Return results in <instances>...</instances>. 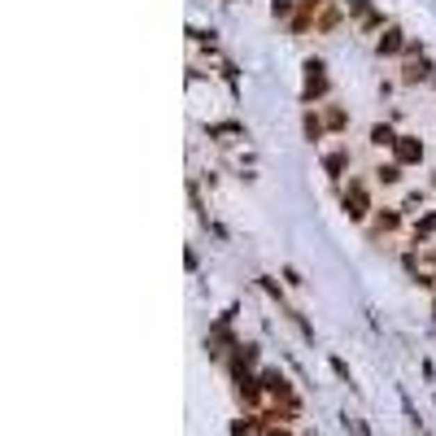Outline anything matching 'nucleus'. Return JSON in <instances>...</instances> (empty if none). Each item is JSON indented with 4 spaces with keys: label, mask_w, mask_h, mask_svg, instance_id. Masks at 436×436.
Returning a JSON list of instances; mask_svg holds the SVG:
<instances>
[{
    "label": "nucleus",
    "mask_w": 436,
    "mask_h": 436,
    "mask_svg": "<svg viewBox=\"0 0 436 436\" xmlns=\"http://www.w3.org/2000/svg\"><path fill=\"white\" fill-rule=\"evenodd\" d=\"M376 236H397L401 227H406V209L401 205H384V209H376Z\"/></svg>",
    "instance_id": "nucleus-5"
},
{
    "label": "nucleus",
    "mask_w": 436,
    "mask_h": 436,
    "mask_svg": "<svg viewBox=\"0 0 436 436\" xmlns=\"http://www.w3.org/2000/svg\"><path fill=\"white\" fill-rule=\"evenodd\" d=\"M323 122H328V131H349V109L328 101V105H323Z\"/></svg>",
    "instance_id": "nucleus-11"
},
{
    "label": "nucleus",
    "mask_w": 436,
    "mask_h": 436,
    "mask_svg": "<svg viewBox=\"0 0 436 436\" xmlns=\"http://www.w3.org/2000/svg\"><path fill=\"white\" fill-rule=\"evenodd\" d=\"M432 236H436V209H423V214H414V223H410V240L414 245H428Z\"/></svg>",
    "instance_id": "nucleus-9"
},
{
    "label": "nucleus",
    "mask_w": 436,
    "mask_h": 436,
    "mask_svg": "<svg viewBox=\"0 0 436 436\" xmlns=\"http://www.w3.org/2000/svg\"><path fill=\"white\" fill-rule=\"evenodd\" d=\"M341 205H345V214L353 223H366L371 214H376V197H371V179H362V175H349V184L341 192Z\"/></svg>",
    "instance_id": "nucleus-1"
},
{
    "label": "nucleus",
    "mask_w": 436,
    "mask_h": 436,
    "mask_svg": "<svg viewBox=\"0 0 436 436\" xmlns=\"http://www.w3.org/2000/svg\"><path fill=\"white\" fill-rule=\"evenodd\" d=\"M323 170H328L332 179H345V170H349V149H332V153H323Z\"/></svg>",
    "instance_id": "nucleus-12"
},
{
    "label": "nucleus",
    "mask_w": 436,
    "mask_h": 436,
    "mask_svg": "<svg viewBox=\"0 0 436 436\" xmlns=\"http://www.w3.org/2000/svg\"><path fill=\"white\" fill-rule=\"evenodd\" d=\"M305 101H323V96H328V66H323V61H305Z\"/></svg>",
    "instance_id": "nucleus-3"
},
{
    "label": "nucleus",
    "mask_w": 436,
    "mask_h": 436,
    "mask_svg": "<svg viewBox=\"0 0 436 436\" xmlns=\"http://www.w3.org/2000/svg\"><path fill=\"white\" fill-rule=\"evenodd\" d=\"M262 384H266V397L271 401H284L288 410H301V401H297V393L288 389V380L280 376V371H262Z\"/></svg>",
    "instance_id": "nucleus-2"
},
{
    "label": "nucleus",
    "mask_w": 436,
    "mask_h": 436,
    "mask_svg": "<svg viewBox=\"0 0 436 436\" xmlns=\"http://www.w3.org/2000/svg\"><path fill=\"white\" fill-rule=\"evenodd\" d=\"M423 205H428V188H410V192H401V209H406V214H423Z\"/></svg>",
    "instance_id": "nucleus-14"
},
{
    "label": "nucleus",
    "mask_w": 436,
    "mask_h": 436,
    "mask_svg": "<svg viewBox=\"0 0 436 436\" xmlns=\"http://www.w3.org/2000/svg\"><path fill=\"white\" fill-rule=\"evenodd\" d=\"M366 136H371V149H389V153H393V144H397V131H393L389 122H376Z\"/></svg>",
    "instance_id": "nucleus-13"
},
{
    "label": "nucleus",
    "mask_w": 436,
    "mask_h": 436,
    "mask_svg": "<svg viewBox=\"0 0 436 436\" xmlns=\"http://www.w3.org/2000/svg\"><path fill=\"white\" fill-rule=\"evenodd\" d=\"M428 157V149H423V140L419 136H397V144H393V161H401V166H419V161Z\"/></svg>",
    "instance_id": "nucleus-4"
},
{
    "label": "nucleus",
    "mask_w": 436,
    "mask_h": 436,
    "mask_svg": "<svg viewBox=\"0 0 436 436\" xmlns=\"http://www.w3.org/2000/svg\"><path fill=\"white\" fill-rule=\"evenodd\" d=\"M401 83H406V88H414V83H428V79H432V61L428 57H410L406 61V66H401Z\"/></svg>",
    "instance_id": "nucleus-7"
},
{
    "label": "nucleus",
    "mask_w": 436,
    "mask_h": 436,
    "mask_svg": "<svg viewBox=\"0 0 436 436\" xmlns=\"http://www.w3.org/2000/svg\"><path fill=\"white\" fill-rule=\"evenodd\" d=\"M275 18H293V0H275Z\"/></svg>",
    "instance_id": "nucleus-17"
},
{
    "label": "nucleus",
    "mask_w": 436,
    "mask_h": 436,
    "mask_svg": "<svg viewBox=\"0 0 436 436\" xmlns=\"http://www.w3.org/2000/svg\"><path fill=\"white\" fill-rule=\"evenodd\" d=\"M323 136H328V122H323V114H318V109H305V140H323Z\"/></svg>",
    "instance_id": "nucleus-15"
},
{
    "label": "nucleus",
    "mask_w": 436,
    "mask_h": 436,
    "mask_svg": "<svg viewBox=\"0 0 436 436\" xmlns=\"http://www.w3.org/2000/svg\"><path fill=\"white\" fill-rule=\"evenodd\" d=\"M406 35H401V26H384L380 31V40H376V53L380 57H397V53H406Z\"/></svg>",
    "instance_id": "nucleus-6"
},
{
    "label": "nucleus",
    "mask_w": 436,
    "mask_h": 436,
    "mask_svg": "<svg viewBox=\"0 0 436 436\" xmlns=\"http://www.w3.org/2000/svg\"><path fill=\"white\" fill-rule=\"evenodd\" d=\"M371 175H376L380 188H401V184H406V166H401V161H380Z\"/></svg>",
    "instance_id": "nucleus-8"
},
{
    "label": "nucleus",
    "mask_w": 436,
    "mask_h": 436,
    "mask_svg": "<svg viewBox=\"0 0 436 436\" xmlns=\"http://www.w3.org/2000/svg\"><path fill=\"white\" fill-rule=\"evenodd\" d=\"M341 18H345V13H341V5H336V0H328V5L318 9V18H314V31H323V35H328V31H336V26H341Z\"/></svg>",
    "instance_id": "nucleus-10"
},
{
    "label": "nucleus",
    "mask_w": 436,
    "mask_h": 436,
    "mask_svg": "<svg viewBox=\"0 0 436 436\" xmlns=\"http://www.w3.org/2000/svg\"><path fill=\"white\" fill-rule=\"evenodd\" d=\"M323 5H328V0H297V9H301V13H310V18H318V9H323Z\"/></svg>",
    "instance_id": "nucleus-16"
}]
</instances>
